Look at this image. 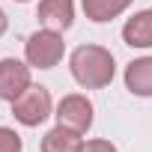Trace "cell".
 <instances>
[{
	"label": "cell",
	"mask_w": 152,
	"mask_h": 152,
	"mask_svg": "<svg viewBox=\"0 0 152 152\" xmlns=\"http://www.w3.org/2000/svg\"><path fill=\"white\" fill-rule=\"evenodd\" d=\"M69 72L81 90H104L116 78V60L104 45L87 42L69 54Z\"/></svg>",
	"instance_id": "1"
},
{
	"label": "cell",
	"mask_w": 152,
	"mask_h": 152,
	"mask_svg": "<svg viewBox=\"0 0 152 152\" xmlns=\"http://www.w3.org/2000/svg\"><path fill=\"white\" fill-rule=\"evenodd\" d=\"M66 57V42H63V33L60 30H51V27H39L27 36L24 42V60L33 66V69H54L60 66V60Z\"/></svg>",
	"instance_id": "2"
},
{
	"label": "cell",
	"mask_w": 152,
	"mask_h": 152,
	"mask_svg": "<svg viewBox=\"0 0 152 152\" xmlns=\"http://www.w3.org/2000/svg\"><path fill=\"white\" fill-rule=\"evenodd\" d=\"M12 116H15V122H21L24 128H39L42 122H48V119L54 116V99H51L48 87L30 84V87L12 102Z\"/></svg>",
	"instance_id": "3"
},
{
	"label": "cell",
	"mask_w": 152,
	"mask_h": 152,
	"mask_svg": "<svg viewBox=\"0 0 152 152\" xmlns=\"http://www.w3.org/2000/svg\"><path fill=\"white\" fill-rule=\"evenodd\" d=\"M54 116H57V125H66V128L78 131V134H87L96 122V107L84 93H69L57 102Z\"/></svg>",
	"instance_id": "4"
},
{
	"label": "cell",
	"mask_w": 152,
	"mask_h": 152,
	"mask_svg": "<svg viewBox=\"0 0 152 152\" xmlns=\"http://www.w3.org/2000/svg\"><path fill=\"white\" fill-rule=\"evenodd\" d=\"M33 84V66L18 57L0 60V102H15L27 87Z\"/></svg>",
	"instance_id": "5"
},
{
	"label": "cell",
	"mask_w": 152,
	"mask_h": 152,
	"mask_svg": "<svg viewBox=\"0 0 152 152\" xmlns=\"http://www.w3.org/2000/svg\"><path fill=\"white\" fill-rule=\"evenodd\" d=\"M36 18H39L42 27L66 33L75 24V0H39Z\"/></svg>",
	"instance_id": "6"
},
{
	"label": "cell",
	"mask_w": 152,
	"mask_h": 152,
	"mask_svg": "<svg viewBox=\"0 0 152 152\" xmlns=\"http://www.w3.org/2000/svg\"><path fill=\"white\" fill-rule=\"evenodd\" d=\"M125 90L137 99H152V57H137L122 72Z\"/></svg>",
	"instance_id": "7"
},
{
	"label": "cell",
	"mask_w": 152,
	"mask_h": 152,
	"mask_svg": "<svg viewBox=\"0 0 152 152\" xmlns=\"http://www.w3.org/2000/svg\"><path fill=\"white\" fill-rule=\"evenodd\" d=\"M122 42L128 48H152V6L149 9H140L134 12L125 24H122Z\"/></svg>",
	"instance_id": "8"
},
{
	"label": "cell",
	"mask_w": 152,
	"mask_h": 152,
	"mask_svg": "<svg viewBox=\"0 0 152 152\" xmlns=\"http://www.w3.org/2000/svg\"><path fill=\"white\" fill-rule=\"evenodd\" d=\"M134 0H81V9L93 24H107L113 18H119L122 12H128V6Z\"/></svg>",
	"instance_id": "9"
},
{
	"label": "cell",
	"mask_w": 152,
	"mask_h": 152,
	"mask_svg": "<svg viewBox=\"0 0 152 152\" xmlns=\"http://www.w3.org/2000/svg\"><path fill=\"white\" fill-rule=\"evenodd\" d=\"M81 146H84V134L66 125H54L42 137V152H81Z\"/></svg>",
	"instance_id": "10"
},
{
	"label": "cell",
	"mask_w": 152,
	"mask_h": 152,
	"mask_svg": "<svg viewBox=\"0 0 152 152\" xmlns=\"http://www.w3.org/2000/svg\"><path fill=\"white\" fill-rule=\"evenodd\" d=\"M0 152H24L21 134L9 125H0Z\"/></svg>",
	"instance_id": "11"
},
{
	"label": "cell",
	"mask_w": 152,
	"mask_h": 152,
	"mask_svg": "<svg viewBox=\"0 0 152 152\" xmlns=\"http://www.w3.org/2000/svg\"><path fill=\"white\" fill-rule=\"evenodd\" d=\"M81 152H119L116 143H110L107 137H93V140H84Z\"/></svg>",
	"instance_id": "12"
},
{
	"label": "cell",
	"mask_w": 152,
	"mask_h": 152,
	"mask_svg": "<svg viewBox=\"0 0 152 152\" xmlns=\"http://www.w3.org/2000/svg\"><path fill=\"white\" fill-rule=\"evenodd\" d=\"M6 30H9V15L3 12V6H0V36H6Z\"/></svg>",
	"instance_id": "13"
},
{
	"label": "cell",
	"mask_w": 152,
	"mask_h": 152,
	"mask_svg": "<svg viewBox=\"0 0 152 152\" xmlns=\"http://www.w3.org/2000/svg\"><path fill=\"white\" fill-rule=\"evenodd\" d=\"M15 3H30V0H15Z\"/></svg>",
	"instance_id": "14"
}]
</instances>
